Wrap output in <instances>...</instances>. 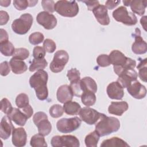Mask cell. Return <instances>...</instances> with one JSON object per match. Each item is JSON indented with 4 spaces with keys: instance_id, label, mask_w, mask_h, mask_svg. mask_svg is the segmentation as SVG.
Listing matches in <instances>:
<instances>
[{
    "instance_id": "1",
    "label": "cell",
    "mask_w": 147,
    "mask_h": 147,
    "mask_svg": "<svg viewBox=\"0 0 147 147\" xmlns=\"http://www.w3.org/2000/svg\"><path fill=\"white\" fill-rule=\"evenodd\" d=\"M48 79L47 72L44 70L37 71L29 79V84L36 91V95L39 100L47 99L48 91L47 83Z\"/></svg>"
},
{
    "instance_id": "2",
    "label": "cell",
    "mask_w": 147,
    "mask_h": 147,
    "mask_svg": "<svg viewBox=\"0 0 147 147\" xmlns=\"http://www.w3.org/2000/svg\"><path fill=\"white\" fill-rule=\"evenodd\" d=\"M120 127V122L114 117H107L106 115L101 118L95 125V130L100 137L109 135L117 131Z\"/></svg>"
},
{
    "instance_id": "3",
    "label": "cell",
    "mask_w": 147,
    "mask_h": 147,
    "mask_svg": "<svg viewBox=\"0 0 147 147\" xmlns=\"http://www.w3.org/2000/svg\"><path fill=\"white\" fill-rule=\"evenodd\" d=\"M55 11L65 17H75L79 12V6L75 1H58L55 5Z\"/></svg>"
},
{
    "instance_id": "4",
    "label": "cell",
    "mask_w": 147,
    "mask_h": 147,
    "mask_svg": "<svg viewBox=\"0 0 147 147\" xmlns=\"http://www.w3.org/2000/svg\"><path fill=\"white\" fill-rule=\"evenodd\" d=\"M33 22L32 16L29 13H24L19 18L13 21L11 24L12 30L17 34H25L30 30Z\"/></svg>"
},
{
    "instance_id": "5",
    "label": "cell",
    "mask_w": 147,
    "mask_h": 147,
    "mask_svg": "<svg viewBox=\"0 0 147 147\" xmlns=\"http://www.w3.org/2000/svg\"><path fill=\"white\" fill-rule=\"evenodd\" d=\"M113 17L117 21L128 26L134 25L137 22L136 15L133 13L128 11L127 9L122 6L113 11Z\"/></svg>"
},
{
    "instance_id": "6",
    "label": "cell",
    "mask_w": 147,
    "mask_h": 147,
    "mask_svg": "<svg viewBox=\"0 0 147 147\" xmlns=\"http://www.w3.org/2000/svg\"><path fill=\"white\" fill-rule=\"evenodd\" d=\"M82 123V120L78 117L69 118H62L56 123V127L59 131L63 133L72 132L78 129Z\"/></svg>"
},
{
    "instance_id": "7",
    "label": "cell",
    "mask_w": 147,
    "mask_h": 147,
    "mask_svg": "<svg viewBox=\"0 0 147 147\" xmlns=\"http://www.w3.org/2000/svg\"><path fill=\"white\" fill-rule=\"evenodd\" d=\"M69 60V55L64 50H59L55 52L53 60L50 64V69L54 73L63 71Z\"/></svg>"
},
{
    "instance_id": "8",
    "label": "cell",
    "mask_w": 147,
    "mask_h": 147,
    "mask_svg": "<svg viewBox=\"0 0 147 147\" xmlns=\"http://www.w3.org/2000/svg\"><path fill=\"white\" fill-rule=\"evenodd\" d=\"M51 143L53 147H79L80 146L79 140L76 137L72 135L53 136Z\"/></svg>"
},
{
    "instance_id": "9",
    "label": "cell",
    "mask_w": 147,
    "mask_h": 147,
    "mask_svg": "<svg viewBox=\"0 0 147 147\" xmlns=\"http://www.w3.org/2000/svg\"><path fill=\"white\" fill-rule=\"evenodd\" d=\"M79 115L82 121L90 125L95 124L101 118L105 115V114L88 107L81 109Z\"/></svg>"
},
{
    "instance_id": "10",
    "label": "cell",
    "mask_w": 147,
    "mask_h": 147,
    "mask_svg": "<svg viewBox=\"0 0 147 147\" xmlns=\"http://www.w3.org/2000/svg\"><path fill=\"white\" fill-rule=\"evenodd\" d=\"M36 21L38 24L48 30L53 29L57 25V20L55 16L45 11H41L37 14Z\"/></svg>"
},
{
    "instance_id": "11",
    "label": "cell",
    "mask_w": 147,
    "mask_h": 147,
    "mask_svg": "<svg viewBox=\"0 0 147 147\" xmlns=\"http://www.w3.org/2000/svg\"><path fill=\"white\" fill-rule=\"evenodd\" d=\"M137 72L134 69H126L118 76L117 82L123 88H127L132 82L137 80Z\"/></svg>"
},
{
    "instance_id": "12",
    "label": "cell",
    "mask_w": 147,
    "mask_h": 147,
    "mask_svg": "<svg viewBox=\"0 0 147 147\" xmlns=\"http://www.w3.org/2000/svg\"><path fill=\"white\" fill-rule=\"evenodd\" d=\"M140 30L138 28L136 29L135 34H134L135 41L131 46L132 51L137 55L144 54L147 51L146 42L143 40L141 36Z\"/></svg>"
},
{
    "instance_id": "13",
    "label": "cell",
    "mask_w": 147,
    "mask_h": 147,
    "mask_svg": "<svg viewBox=\"0 0 147 147\" xmlns=\"http://www.w3.org/2000/svg\"><path fill=\"white\" fill-rule=\"evenodd\" d=\"M127 90L130 95L137 99L145 98L146 94L145 87L137 80L132 82L127 87Z\"/></svg>"
},
{
    "instance_id": "14",
    "label": "cell",
    "mask_w": 147,
    "mask_h": 147,
    "mask_svg": "<svg viewBox=\"0 0 147 147\" xmlns=\"http://www.w3.org/2000/svg\"><path fill=\"white\" fill-rule=\"evenodd\" d=\"M106 92L108 96L112 99L121 100L124 95L123 88L118 82H113L107 87Z\"/></svg>"
},
{
    "instance_id": "15",
    "label": "cell",
    "mask_w": 147,
    "mask_h": 147,
    "mask_svg": "<svg viewBox=\"0 0 147 147\" xmlns=\"http://www.w3.org/2000/svg\"><path fill=\"white\" fill-rule=\"evenodd\" d=\"M92 13L98 21L102 25H108L110 24V18L107 13V9L105 5H98L92 10Z\"/></svg>"
},
{
    "instance_id": "16",
    "label": "cell",
    "mask_w": 147,
    "mask_h": 147,
    "mask_svg": "<svg viewBox=\"0 0 147 147\" xmlns=\"http://www.w3.org/2000/svg\"><path fill=\"white\" fill-rule=\"evenodd\" d=\"M27 134L23 127L14 128L12 131V143L18 147L24 146L26 145Z\"/></svg>"
},
{
    "instance_id": "17",
    "label": "cell",
    "mask_w": 147,
    "mask_h": 147,
    "mask_svg": "<svg viewBox=\"0 0 147 147\" xmlns=\"http://www.w3.org/2000/svg\"><path fill=\"white\" fill-rule=\"evenodd\" d=\"M11 121L7 115L4 116L1 121L0 137L3 140H7L9 138L14 128Z\"/></svg>"
},
{
    "instance_id": "18",
    "label": "cell",
    "mask_w": 147,
    "mask_h": 147,
    "mask_svg": "<svg viewBox=\"0 0 147 147\" xmlns=\"http://www.w3.org/2000/svg\"><path fill=\"white\" fill-rule=\"evenodd\" d=\"M57 100L62 103H64L68 101L72 100L74 94L70 88L69 86L64 84L60 86L56 92Z\"/></svg>"
},
{
    "instance_id": "19",
    "label": "cell",
    "mask_w": 147,
    "mask_h": 147,
    "mask_svg": "<svg viewBox=\"0 0 147 147\" xmlns=\"http://www.w3.org/2000/svg\"><path fill=\"white\" fill-rule=\"evenodd\" d=\"M128 108L129 105L126 102H112L108 107V112L111 114L121 116Z\"/></svg>"
},
{
    "instance_id": "20",
    "label": "cell",
    "mask_w": 147,
    "mask_h": 147,
    "mask_svg": "<svg viewBox=\"0 0 147 147\" xmlns=\"http://www.w3.org/2000/svg\"><path fill=\"white\" fill-rule=\"evenodd\" d=\"M109 56L111 64L113 66H123L127 63L129 59V57H126L122 52L118 50L112 51Z\"/></svg>"
},
{
    "instance_id": "21",
    "label": "cell",
    "mask_w": 147,
    "mask_h": 147,
    "mask_svg": "<svg viewBox=\"0 0 147 147\" xmlns=\"http://www.w3.org/2000/svg\"><path fill=\"white\" fill-rule=\"evenodd\" d=\"M7 115L16 124L21 126H24L28 119L26 115L19 108H13L11 112Z\"/></svg>"
},
{
    "instance_id": "22",
    "label": "cell",
    "mask_w": 147,
    "mask_h": 147,
    "mask_svg": "<svg viewBox=\"0 0 147 147\" xmlns=\"http://www.w3.org/2000/svg\"><path fill=\"white\" fill-rule=\"evenodd\" d=\"M9 64L12 72L15 74H23L28 69L26 63L23 60L13 57L10 59Z\"/></svg>"
},
{
    "instance_id": "23",
    "label": "cell",
    "mask_w": 147,
    "mask_h": 147,
    "mask_svg": "<svg viewBox=\"0 0 147 147\" xmlns=\"http://www.w3.org/2000/svg\"><path fill=\"white\" fill-rule=\"evenodd\" d=\"M147 6L146 0H133L131 1L130 6L133 13H136L139 16H142L145 11Z\"/></svg>"
},
{
    "instance_id": "24",
    "label": "cell",
    "mask_w": 147,
    "mask_h": 147,
    "mask_svg": "<svg viewBox=\"0 0 147 147\" xmlns=\"http://www.w3.org/2000/svg\"><path fill=\"white\" fill-rule=\"evenodd\" d=\"M101 147H114V146H129V145L124 140L118 137H112L104 140L100 144Z\"/></svg>"
},
{
    "instance_id": "25",
    "label": "cell",
    "mask_w": 147,
    "mask_h": 147,
    "mask_svg": "<svg viewBox=\"0 0 147 147\" xmlns=\"http://www.w3.org/2000/svg\"><path fill=\"white\" fill-rule=\"evenodd\" d=\"M80 83L83 92L85 91H90L94 93L97 91V84L95 81L89 76L83 78L80 80Z\"/></svg>"
},
{
    "instance_id": "26",
    "label": "cell",
    "mask_w": 147,
    "mask_h": 147,
    "mask_svg": "<svg viewBox=\"0 0 147 147\" xmlns=\"http://www.w3.org/2000/svg\"><path fill=\"white\" fill-rule=\"evenodd\" d=\"M63 109L67 114L74 115L79 114L81 109V106L78 103L71 100L64 103Z\"/></svg>"
},
{
    "instance_id": "27",
    "label": "cell",
    "mask_w": 147,
    "mask_h": 147,
    "mask_svg": "<svg viewBox=\"0 0 147 147\" xmlns=\"http://www.w3.org/2000/svg\"><path fill=\"white\" fill-rule=\"evenodd\" d=\"M38 128V133L44 136L48 135L52 130V125L48 118L44 119L40 121L36 125Z\"/></svg>"
},
{
    "instance_id": "28",
    "label": "cell",
    "mask_w": 147,
    "mask_h": 147,
    "mask_svg": "<svg viewBox=\"0 0 147 147\" xmlns=\"http://www.w3.org/2000/svg\"><path fill=\"white\" fill-rule=\"evenodd\" d=\"M81 100L83 105L87 107L94 105L96 102L95 93L90 91H85L81 95Z\"/></svg>"
},
{
    "instance_id": "29",
    "label": "cell",
    "mask_w": 147,
    "mask_h": 147,
    "mask_svg": "<svg viewBox=\"0 0 147 147\" xmlns=\"http://www.w3.org/2000/svg\"><path fill=\"white\" fill-rule=\"evenodd\" d=\"M100 136L96 130L87 134L84 139V142L87 147H96Z\"/></svg>"
},
{
    "instance_id": "30",
    "label": "cell",
    "mask_w": 147,
    "mask_h": 147,
    "mask_svg": "<svg viewBox=\"0 0 147 147\" xmlns=\"http://www.w3.org/2000/svg\"><path fill=\"white\" fill-rule=\"evenodd\" d=\"M136 65V61L131 58L128 59L127 63L123 66H113L114 72L119 76L123 71L126 69H134Z\"/></svg>"
},
{
    "instance_id": "31",
    "label": "cell",
    "mask_w": 147,
    "mask_h": 147,
    "mask_svg": "<svg viewBox=\"0 0 147 147\" xmlns=\"http://www.w3.org/2000/svg\"><path fill=\"white\" fill-rule=\"evenodd\" d=\"M15 49L14 45L9 41L0 43V51L5 56H13Z\"/></svg>"
},
{
    "instance_id": "32",
    "label": "cell",
    "mask_w": 147,
    "mask_h": 147,
    "mask_svg": "<svg viewBox=\"0 0 147 147\" xmlns=\"http://www.w3.org/2000/svg\"><path fill=\"white\" fill-rule=\"evenodd\" d=\"M48 63L45 59H34L29 66V70L30 72H34L35 71L43 70L47 66Z\"/></svg>"
},
{
    "instance_id": "33",
    "label": "cell",
    "mask_w": 147,
    "mask_h": 147,
    "mask_svg": "<svg viewBox=\"0 0 147 147\" xmlns=\"http://www.w3.org/2000/svg\"><path fill=\"white\" fill-rule=\"evenodd\" d=\"M30 144L33 147L47 146V144L45 140L44 136L38 133L32 137Z\"/></svg>"
},
{
    "instance_id": "34",
    "label": "cell",
    "mask_w": 147,
    "mask_h": 147,
    "mask_svg": "<svg viewBox=\"0 0 147 147\" xmlns=\"http://www.w3.org/2000/svg\"><path fill=\"white\" fill-rule=\"evenodd\" d=\"M146 59L141 60L140 63L137 65V68L138 69V76L140 79L144 82H146V73H147V67H146Z\"/></svg>"
},
{
    "instance_id": "35",
    "label": "cell",
    "mask_w": 147,
    "mask_h": 147,
    "mask_svg": "<svg viewBox=\"0 0 147 147\" xmlns=\"http://www.w3.org/2000/svg\"><path fill=\"white\" fill-rule=\"evenodd\" d=\"M28 96L25 93L18 94L16 98V104L19 109H22L25 106L29 105Z\"/></svg>"
},
{
    "instance_id": "36",
    "label": "cell",
    "mask_w": 147,
    "mask_h": 147,
    "mask_svg": "<svg viewBox=\"0 0 147 147\" xmlns=\"http://www.w3.org/2000/svg\"><path fill=\"white\" fill-rule=\"evenodd\" d=\"M69 87L74 95L77 97H80L83 93V91L80 83V79L76 82H71Z\"/></svg>"
},
{
    "instance_id": "37",
    "label": "cell",
    "mask_w": 147,
    "mask_h": 147,
    "mask_svg": "<svg viewBox=\"0 0 147 147\" xmlns=\"http://www.w3.org/2000/svg\"><path fill=\"white\" fill-rule=\"evenodd\" d=\"M64 111L63 107L59 104H55L50 107L49 112L52 117L57 118L62 116Z\"/></svg>"
},
{
    "instance_id": "38",
    "label": "cell",
    "mask_w": 147,
    "mask_h": 147,
    "mask_svg": "<svg viewBox=\"0 0 147 147\" xmlns=\"http://www.w3.org/2000/svg\"><path fill=\"white\" fill-rule=\"evenodd\" d=\"M44 39L42 33L37 32L32 33L29 37V41L32 45H37L41 43Z\"/></svg>"
},
{
    "instance_id": "39",
    "label": "cell",
    "mask_w": 147,
    "mask_h": 147,
    "mask_svg": "<svg viewBox=\"0 0 147 147\" xmlns=\"http://www.w3.org/2000/svg\"><path fill=\"white\" fill-rule=\"evenodd\" d=\"M29 56V51L24 48H19L15 49L14 53L13 55V57L19 59L20 60H25Z\"/></svg>"
},
{
    "instance_id": "40",
    "label": "cell",
    "mask_w": 147,
    "mask_h": 147,
    "mask_svg": "<svg viewBox=\"0 0 147 147\" xmlns=\"http://www.w3.org/2000/svg\"><path fill=\"white\" fill-rule=\"evenodd\" d=\"M96 62L98 65L101 67H106L111 64L109 56L105 54H102L98 56L96 58Z\"/></svg>"
},
{
    "instance_id": "41",
    "label": "cell",
    "mask_w": 147,
    "mask_h": 147,
    "mask_svg": "<svg viewBox=\"0 0 147 147\" xmlns=\"http://www.w3.org/2000/svg\"><path fill=\"white\" fill-rule=\"evenodd\" d=\"M67 76L70 82H74L80 80V73L76 68H71L68 71Z\"/></svg>"
},
{
    "instance_id": "42",
    "label": "cell",
    "mask_w": 147,
    "mask_h": 147,
    "mask_svg": "<svg viewBox=\"0 0 147 147\" xmlns=\"http://www.w3.org/2000/svg\"><path fill=\"white\" fill-rule=\"evenodd\" d=\"M12 105L7 98H3L1 101V110L5 114L8 115L13 109Z\"/></svg>"
},
{
    "instance_id": "43",
    "label": "cell",
    "mask_w": 147,
    "mask_h": 147,
    "mask_svg": "<svg viewBox=\"0 0 147 147\" xmlns=\"http://www.w3.org/2000/svg\"><path fill=\"white\" fill-rule=\"evenodd\" d=\"M43 47L46 52L48 53H53L56 48V45L52 40L47 38L43 42Z\"/></svg>"
},
{
    "instance_id": "44",
    "label": "cell",
    "mask_w": 147,
    "mask_h": 147,
    "mask_svg": "<svg viewBox=\"0 0 147 147\" xmlns=\"http://www.w3.org/2000/svg\"><path fill=\"white\" fill-rule=\"evenodd\" d=\"M46 51L44 48L39 46H36L33 50V56L35 59H44Z\"/></svg>"
},
{
    "instance_id": "45",
    "label": "cell",
    "mask_w": 147,
    "mask_h": 147,
    "mask_svg": "<svg viewBox=\"0 0 147 147\" xmlns=\"http://www.w3.org/2000/svg\"><path fill=\"white\" fill-rule=\"evenodd\" d=\"M55 2L52 0H43L41 1V5L45 11L53 13L55 11Z\"/></svg>"
},
{
    "instance_id": "46",
    "label": "cell",
    "mask_w": 147,
    "mask_h": 147,
    "mask_svg": "<svg viewBox=\"0 0 147 147\" xmlns=\"http://www.w3.org/2000/svg\"><path fill=\"white\" fill-rule=\"evenodd\" d=\"M13 5L18 10H23L29 7V1L26 0H14Z\"/></svg>"
},
{
    "instance_id": "47",
    "label": "cell",
    "mask_w": 147,
    "mask_h": 147,
    "mask_svg": "<svg viewBox=\"0 0 147 147\" xmlns=\"http://www.w3.org/2000/svg\"><path fill=\"white\" fill-rule=\"evenodd\" d=\"M10 64L6 61H5L0 64V74L2 76H5L7 75L10 71Z\"/></svg>"
},
{
    "instance_id": "48",
    "label": "cell",
    "mask_w": 147,
    "mask_h": 147,
    "mask_svg": "<svg viewBox=\"0 0 147 147\" xmlns=\"http://www.w3.org/2000/svg\"><path fill=\"white\" fill-rule=\"evenodd\" d=\"M46 118H48V116L45 113L42 111H38L35 113V114L33 115V121L35 125H36L40 121Z\"/></svg>"
},
{
    "instance_id": "49",
    "label": "cell",
    "mask_w": 147,
    "mask_h": 147,
    "mask_svg": "<svg viewBox=\"0 0 147 147\" xmlns=\"http://www.w3.org/2000/svg\"><path fill=\"white\" fill-rule=\"evenodd\" d=\"M0 25H3L7 24L9 20V16L8 13L3 10L0 11Z\"/></svg>"
},
{
    "instance_id": "50",
    "label": "cell",
    "mask_w": 147,
    "mask_h": 147,
    "mask_svg": "<svg viewBox=\"0 0 147 147\" xmlns=\"http://www.w3.org/2000/svg\"><path fill=\"white\" fill-rule=\"evenodd\" d=\"M86 3L88 7V10L90 11H92V10L99 5L98 1H82Z\"/></svg>"
},
{
    "instance_id": "51",
    "label": "cell",
    "mask_w": 147,
    "mask_h": 147,
    "mask_svg": "<svg viewBox=\"0 0 147 147\" xmlns=\"http://www.w3.org/2000/svg\"><path fill=\"white\" fill-rule=\"evenodd\" d=\"M21 109L22 111L26 115V116L28 117V118H30L32 117V115H33V110L30 105H28L26 106H25Z\"/></svg>"
},
{
    "instance_id": "52",
    "label": "cell",
    "mask_w": 147,
    "mask_h": 147,
    "mask_svg": "<svg viewBox=\"0 0 147 147\" xmlns=\"http://www.w3.org/2000/svg\"><path fill=\"white\" fill-rule=\"evenodd\" d=\"M120 3V1H107L105 3V6L107 9L112 10L117 7Z\"/></svg>"
},
{
    "instance_id": "53",
    "label": "cell",
    "mask_w": 147,
    "mask_h": 147,
    "mask_svg": "<svg viewBox=\"0 0 147 147\" xmlns=\"http://www.w3.org/2000/svg\"><path fill=\"white\" fill-rule=\"evenodd\" d=\"M9 37L7 32L3 29H1V37H0V43L6 42L8 40Z\"/></svg>"
},
{
    "instance_id": "54",
    "label": "cell",
    "mask_w": 147,
    "mask_h": 147,
    "mask_svg": "<svg viewBox=\"0 0 147 147\" xmlns=\"http://www.w3.org/2000/svg\"><path fill=\"white\" fill-rule=\"evenodd\" d=\"M140 22L141 25L143 26L144 29H145V30H146V16H143L141 20H140Z\"/></svg>"
},
{
    "instance_id": "55",
    "label": "cell",
    "mask_w": 147,
    "mask_h": 147,
    "mask_svg": "<svg viewBox=\"0 0 147 147\" xmlns=\"http://www.w3.org/2000/svg\"><path fill=\"white\" fill-rule=\"evenodd\" d=\"M11 3V1L6 0V1H0V4L3 7H7L8 6L10 5V3Z\"/></svg>"
},
{
    "instance_id": "56",
    "label": "cell",
    "mask_w": 147,
    "mask_h": 147,
    "mask_svg": "<svg viewBox=\"0 0 147 147\" xmlns=\"http://www.w3.org/2000/svg\"><path fill=\"white\" fill-rule=\"evenodd\" d=\"M37 2H38V1H29V7L34 6L36 5V3H37Z\"/></svg>"
},
{
    "instance_id": "57",
    "label": "cell",
    "mask_w": 147,
    "mask_h": 147,
    "mask_svg": "<svg viewBox=\"0 0 147 147\" xmlns=\"http://www.w3.org/2000/svg\"><path fill=\"white\" fill-rule=\"evenodd\" d=\"M130 2H131V1H130V0H129V1L128 0L127 1H123V3L124 5L126 6H130Z\"/></svg>"
}]
</instances>
